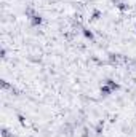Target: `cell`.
Returning a JSON list of instances; mask_svg holds the SVG:
<instances>
[{
  "label": "cell",
  "instance_id": "cell-1",
  "mask_svg": "<svg viewBox=\"0 0 136 137\" xmlns=\"http://www.w3.org/2000/svg\"><path fill=\"white\" fill-rule=\"evenodd\" d=\"M30 22H32V26H40V24H42V16L32 15V16H30Z\"/></svg>",
  "mask_w": 136,
  "mask_h": 137
},
{
  "label": "cell",
  "instance_id": "cell-2",
  "mask_svg": "<svg viewBox=\"0 0 136 137\" xmlns=\"http://www.w3.org/2000/svg\"><path fill=\"white\" fill-rule=\"evenodd\" d=\"M106 85L109 88H112V91H114V89H118V85L114 81V80H106Z\"/></svg>",
  "mask_w": 136,
  "mask_h": 137
},
{
  "label": "cell",
  "instance_id": "cell-3",
  "mask_svg": "<svg viewBox=\"0 0 136 137\" xmlns=\"http://www.w3.org/2000/svg\"><path fill=\"white\" fill-rule=\"evenodd\" d=\"M101 92H103L104 96H109L112 92V88H109L107 85H104V86H101Z\"/></svg>",
  "mask_w": 136,
  "mask_h": 137
},
{
  "label": "cell",
  "instance_id": "cell-4",
  "mask_svg": "<svg viewBox=\"0 0 136 137\" xmlns=\"http://www.w3.org/2000/svg\"><path fill=\"white\" fill-rule=\"evenodd\" d=\"M83 34H85V37H87V38H93V32H90L88 30V29H83Z\"/></svg>",
  "mask_w": 136,
  "mask_h": 137
},
{
  "label": "cell",
  "instance_id": "cell-5",
  "mask_svg": "<svg viewBox=\"0 0 136 137\" xmlns=\"http://www.w3.org/2000/svg\"><path fill=\"white\" fill-rule=\"evenodd\" d=\"M93 16H94V19H98V18H99V11H94Z\"/></svg>",
  "mask_w": 136,
  "mask_h": 137
}]
</instances>
